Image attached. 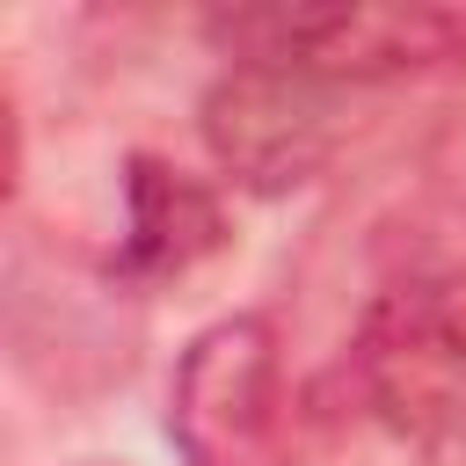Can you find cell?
<instances>
[{"label": "cell", "mask_w": 466, "mask_h": 466, "mask_svg": "<svg viewBox=\"0 0 466 466\" xmlns=\"http://www.w3.org/2000/svg\"><path fill=\"white\" fill-rule=\"evenodd\" d=\"M233 233H226V204H218L211 182L167 167L160 153H131L124 160V240H116V269L131 284L189 277Z\"/></svg>", "instance_id": "5b68a950"}, {"label": "cell", "mask_w": 466, "mask_h": 466, "mask_svg": "<svg viewBox=\"0 0 466 466\" xmlns=\"http://www.w3.org/2000/svg\"><path fill=\"white\" fill-rule=\"evenodd\" d=\"M204 36L233 66L306 73L320 87H371L466 51L459 7H371V0H291V7H218Z\"/></svg>", "instance_id": "6da1fadb"}, {"label": "cell", "mask_w": 466, "mask_h": 466, "mask_svg": "<svg viewBox=\"0 0 466 466\" xmlns=\"http://www.w3.org/2000/svg\"><path fill=\"white\" fill-rule=\"evenodd\" d=\"M277 328L262 313H233L189 335L167 379V437L182 466H255L277 422Z\"/></svg>", "instance_id": "3957f363"}, {"label": "cell", "mask_w": 466, "mask_h": 466, "mask_svg": "<svg viewBox=\"0 0 466 466\" xmlns=\"http://www.w3.org/2000/svg\"><path fill=\"white\" fill-rule=\"evenodd\" d=\"M204 146L211 160L255 189V197H284L299 182H313L335 153V87L306 80V73H277V66H226L204 95Z\"/></svg>", "instance_id": "277c9868"}, {"label": "cell", "mask_w": 466, "mask_h": 466, "mask_svg": "<svg viewBox=\"0 0 466 466\" xmlns=\"http://www.w3.org/2000/svg\"><path fill=\"white\" fill-rule=\"evenodd\" d=\"M357 386L422 466H466V313L444 291L400 284L364 313Z\"/></svg>", "instance_id": "7a4b0ae2"}]
</instances>
